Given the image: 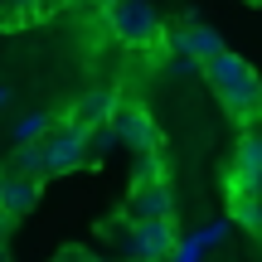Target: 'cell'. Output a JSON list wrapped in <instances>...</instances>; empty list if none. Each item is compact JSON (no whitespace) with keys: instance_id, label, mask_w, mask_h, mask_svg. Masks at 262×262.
I'll return each mask as SVG.
<instances>
[{"instance_id":"10","label":"cell","mask_w":262,"mask_h":262,"mask_svg":"<svg viewBox=\"0 0 262 262\" xmlns=\"http://www.w3.org/2000/svg\"><path fill=\"white\" fill-rule=\"evenodd\" d=\"M170 189H165V180H136V189H131V204H126V214L131 219H170Z\"/></svg>"},{"instance_id":"12","label":"cell","mask_w":262,"mask_h":262,"mask_svg":"<svg viewBox=\"0 0 262 262\" xmlns=\"http://www.w3.org/2000/svg\"><path fill=\"white\" fill-rule=\"evenodd\" d=\"M10 175H25V180H44V141H29V146H15V160H10Z\"/></svg>"},{"instance_id":"17","label":"cell","mask_w":262,"mask_h":262,"mask_svg":"<svg viewBox=\"0 0 262 262\" xmlns=\"http://www.w3.org/2000/svg\"><path fill=\"white\" fill-rule=\"evenodd\" d=\"M58 262H83V253H63V257H58Z\"/></svg>"},{"instance_id":"11","label":"cell","mask_w":262,"mask_h":262,"mask_svg":"<svg viewBox=\"0 0 262 262\" xmlns=\"http://www.w3.org/2000/svg\"><path fill=\"white\" fill-rule=\"evenodd\" d=\"M228 214H233L238 228L262 238V194H228Z\"/></svg>"},{"instance_id":"5","label":"cell","mask_w":262,"mask_h":262,"mask_svg":"<svg viewBox=\"0 0 262 262\" xmlns=\"http://www.w3.org/2000/svg\"><path fill=\"white\" fill-rule=\"evenodd\" d=\"M88 160V131L83 126H58L44 136V165L49 175H68Z\"/></svg>"},{"instance_id":"8","label":"cell","mask_w":262,"mask_h":262,"mask_svg":"<svg viewBox=\"0 0 262 262\" xmlns=\"http://www.w3.org/2000/svg\"><path fill=\"white\" fill-rule=\"evenodd\" d=\"M170 49L175 54H189V58H199V63H209L214 54H224V39H219V29H209V25H180L175 34H170Z\"/></svg>"},{"instance_id":"7","label":"cell","mask_w":262,"mask_h":262,"mask_svg":"<svg viewBox=\"0 0 262 262\" xmlns=\"http://www.w3.org/2000/svg\"><path fill=\"white\" fill-rule=\"evenodd\" d=\"M112 126H117V136H122V146H131L136 156L160 150V131H156V122H150V112H141V107H117Z\"/></svg>"},{"instance_id":"9","label":"cell","mask_w":262,"mask_h":262,"mask_svg":"<svg viewBox=\"0 0 262 262\" xmlns=\"http://www.w3.org/2000/svg\"><path fill=\"white\" fill-rule=\"evenodd\" d=\"M34 204H39V180H25V175H5L0 180V214L5 219H25V214H34Z\"/></svg>"},{"instance_id":"19","label":"cell","mask_w":262,"mask_h":262,"mask_svg":"<svg viewBox=\"0 0 262 262\" xmlns=\"http://www.w3.org/2000/svg\"><path fill=\"white\" fill-rule=\"evenodd\" d=\"M83 262H112V257H88V253H83Z\"/></svg>"},{"instance_id":"20","label":"cell","mask_w":262,"mask_h":262,"mask_svg":"<svg viewBox=\"0 0 262 262\" xmlns=\"http://www.w3.org/2000/svg\"><path fill=\"white\" fill-rule=\"evenodd\" d=\"M0 262H10V257H5V243H0Z\"/></svg>"},{"instance_id":"14","label":"cell","mask_w":262,"mask_h":262,"mask_svg":"<svg viewBox=\"0 0 262 262\" xmlns=\"http://www.w3.org/2000/svg\"><path fill=\"white\" fill-rule=\"evenodd\" d=\"M136 180H160V150L136 156Z\"/></svg>"},{"instance_id":"16","label":"cell","mask_w":262,"mask_h":262,"mask_svg":"<svg viewBox=\"0 0 262 262\" xmlns=\"http://www.w3.org/2000/svg\"><path fill=\"white\" fill-rule=\"evenodd\" d=\"M15 102V93H10V88H0V107H10Z\"/></svg>"},{"instance_id":"6","label":"cell","mask_w":262,"mask_h":262,"mask_svg":"<svg viewBox=\"0 0 262 262\" xmlns=\"http://www.w3.org/2000/svg\"><path fill=\"white\" fill-rule=\"evenodd\" d=\"M117 107H122V93H117V88H88L73 102V112H68V126H83V131L107 126L117 117Z\"/></svg>"},{"instance_id":"3","label":"cell","mask_w":262,"mask_h":262,"mask_svg":"<svg viewBox=\"0 0 262 262\" xmlns=\"http://www.w3.org/2000/svg\"><path fill=\"white\" fill-rule=\"evenodd\" d=\"M107 19H112V29H117L122 44L146 49V44H156V39H160V15H156L150 0H117V5L107 10Z\"/></svg>"},{"instance_id":"13","label":"cell","mask_w":262,"mask_h":262,"mask_svg":"<svg viewBox=\"0 0 262 262\" xmlns=\"http://www.w3.org/2000/svg\"><path fill=\"white\" fill-rule=\"evenodd\" d=\"M10 136H15V146H29V141H44V136H49V112H25V117H15Z\"/></svg>"},{"instance_id":"2","label":"cell","mask_w":262,"mask_h":262,"mask_svg":"<svg viewBox=\"0 0 262 262\" xmlns=\"http://www.w3.org/2000/svg\"><path fill=\"white\" fill-rule=\"evenodd\" d=\"M126 262H170L175 257V228L170 219H131L122 228Z\"/></svg>"},{"instance_id":"4","label":"cell","mask_w":262,"mask_h":262,"mask_svg":"<svg viewBox=\"0 0 262 262\" xmlns=\"http://www.w3.org/2000/svg\"><path fill=\"white\" fill-rule=\"evenodd\" d=\"M228 194H262V126H248L238 141L233 170H228Z\"/></svg>"},{"instance_id":"18","label":"cell","mask_w":262,"mask_h":262,"mask_svg":"<svg viewBox=\"0 0 262 262\" xmlns=\"http://www.w3.org/2000/svg\"><path fill=\"white\" fill-rule=\"evenodd\" d=\"M112 5H117V0H97V10H112Z\"/></svg>"},{"instance_id":"15","label":"cell","mask_w":262,"mask_h":262,"mask_svg":"<svg viewBox=\"0 0 262 262\" xmlns=\"http://www.w3.org/2000/svg\"><path fill=\"white\" fill-rule=\"evenodd\" d=\"M10 5H15L19 15H34V10H44V0H10Z\"/></svg>"},{"instance_id":"1","label":"cell","mask_w":262,"mask_h":262,"mask_svg":"<svg viewBox=\"0 0 262 262\" xmlns=\"http://www.w3.org/2000/svg\"><path fill=\"white\" fill-rule=\"evenodd\" d=\"M199 73H204V83L219 93V102H224L238 122H262V83L238 54L224 49V54H214Z\"/></svg>"}]
</instances>
